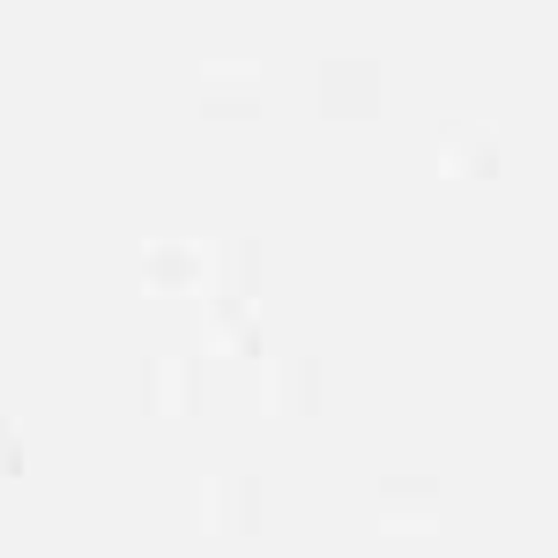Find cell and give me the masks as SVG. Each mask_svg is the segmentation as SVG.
<instances>
[{
  "label": "cell",
  "mask_w": 558,
  "mask_h": 558,
  "mask_svg": "<svg viewBox=\"0 0 558 558\" xmlns=\"http://www.w3.org/2000/svg\"><path fill=\"white\" fill-rule=\"evenodd\" d=\"M551 410H558V380H551Z\"/></svg>",
  "instance_id": "5"
},
{
  "label": "cell",
  "mask_w": 558,
  "mask_h": 558,
  "mask_svg": "<svg viewBox=\"0 0 558 558\" xmlns=\"http://www.w3.org/2000/svg\"><path fill=\"white\" fill-rule=\"evenodd\" d=\"M380 521L395 536H432L439 529V492L432 484H410V476H395L380 492Z\"/></svg>",
  "instance_id": "1"
},
{
  "label": "cell",
  "mask_w": 558,
  "mask_h": 558,
  "mask_svg": "<svg viewBox=\"0 0 558 558\" xmlns=\"http://www.w3.org/2000/svg\"><path fill=\"white\" fill-rule=\"evenodd\" d=\"M380 97V75H365V68H336L328 75V105L336 112H357V105H373Z\"/></svg>",
  "instance_id": "3"
},
{
  "label": "cell",
  "mask_w": 558,
  "mask_h": 558,
  "mask_svg": "<svg viewBox=\"0 0 558 558\" xmlns=\"http://www.w3.org/2000/svg\"><path fill=\"white\" fill-rule=\"evenodd\" d=\"M305 395H313V373H283L276 380V402H305Z\"/></svg>",
  "instance_id": "4"
},
{
  "label": "cell",
  "mask_w": 558,
  "mask_h": 558,
  "mask_svg": "<svg viewBox=\"0 0 558 558\" xmlns=\"http://www.w3.org/2000/svg\"><path fill=\"white\" fill-rule=\"evenodd\" d=\"M439 172L447 179H492L499 172V149H492V142H484V134H454V142H447V149H439Z\"/></svg>",
  "instance_id": "2"
}]
</instances>
